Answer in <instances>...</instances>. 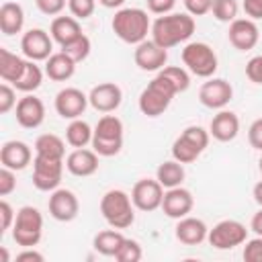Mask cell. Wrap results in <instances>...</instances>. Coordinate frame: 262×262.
I'll list each match as a JSON object with an SVG mask.
<instances>
[{"instance_id": "17", "label": "cell", "mask_w": 262, "mask_h": 262, "mask_svg": "<svg viewBox=\"0 0 262 262\" xmlns=\"http://www.w3.org/2000/svg\"><path fill=\"white\" fill-rule=\"evenodd\" d=\"M227 39L239 51L254 49L258 45V39H260V31H258L256 20H252V18H235L233 23H229Z\"/></svg>"}, {"instance_id": "50", "label": "cell", "mask_w": 262, "mask_h": 262, "mask_svg": "<svg viewBox=\"0 0 262 262\" xmlns=\"http://www.w3.org/2000/svg\"><path fill=\"white\" fill-rule=\"evenodd\" d=\"M43 254L35 248H23V252L16 254V262H43Z\"/></svg>"}, {"instance_id": "47", "label": "cell", "mask_w": 262, "mask_h": 262, "mask_svg": "<svg viewBox=\"0 0 262 262\" xmlns=\"http://www.w3.org/2000/svg\"><path fill=\"white\" fill-rule=\"evenodd\" d=\"M248 141H250V145L254 149H260L262 151V117L256 119L250 125V129H248Z\"/></svg>"}, {"instance_id": "31", "label": "cell", "mask_w": 262, "mask_h": 262, "mask_svg": "<svg viewBox=\"0 0 262 262\" xmlns=\"http://www.w3.org/2000/svg\"><path fill=\"white\" fill-rule=\"evenodd\" d=\"M92 135H94L92 127L82 119L70 121V125L66 129V141L72 147H86L88 143H92Z\"/></svg>"}, {"instance_id": "3", "label": "cell", "mask_w": 262, "mask_h": 262, "mask_svg": "<svg viewBox=\"0 0 262 262\" xmlns=\"http://www.w3.org/2000/svg\"><path fill=\"white\" fill-rule=\"evenodd\" d=\"M100 213L104 221L115 229H127L135 221V205L131 194L121 188H111L100 199Z\"/></svg>"}, {"instance_id": "18", "label": "cell", "mask_w": 262, "mask_h": 262, "mask_svg": "<svg viewBox=\"0 0 262 262\" xmlns=\"http://www.w3.org/2000/svg\"><path fill=\"white\" fill-rule=\"evenodd\" d=\"M14 117H16V123L23 129H37L45 121V104H43L41 98H37L33 94H27L16 102Z\"/></svg>"}, {"instance_id": "54", "label": "cell", "mask_w": 262, "mask_h": 262, "mask_svg": "<svg viewBox=\"0 0 262 262\" xmlns=\"http://www.w3.org/2000/svg\"><path fill=\"white\" fill-rule=\"evenodd\" d=\"M0 254H2V262H8V252L4 248H0Z\"/></svg>"}, {"instance_id": "7", "label": "cell", "mask_w": 262, "mask_h": 262, "mask_svg": "<svg viewBox=\"0 0 262 262\" xmlns=\"http://www.w3.org/2000/svg\"><path fill=\"white\" fill-rule=\"evenodd\" d=\"M182 63L186 70L199 78H211L217 72V53L211 45L203 41L186 43L182 49Z\"/></svg>"}, {"instance_id": "41", "label": "cell", "mask_w": 262, "mask_h": 262, "mask_svg": "<svg viewBox=\"0 0 262 262\" xmlns=\"http://www.w3.org/2000/svg\"><path fill=\"white\" fill-rule=\"evenodd\" d=\"M14 106H16V92H14V88L8 82L0 84V113L6 115Z\"/></svg>"}, {"instance_id": "13", "label": "cell", "mask_w": 262, "mask_h": 262, "mask_svg": "<svg viewBox=\"0 0 262 262\" xmlns=\"http://www.w3.org/2000/svg\"><path fill=\"white\" fill-rule=\"evenodd\" d=\"M47 209H49V215L55 219V221H61V223H68V221H74L80 213V201L78 196L68 190V188H55L47 201Z\"/></svg>"}, {"instance_id": "21", "label": "cell", "mask_w": 262, "mask_h": 262, "mask_svg": "<svg viewBox=\"0 0 262 262\" xmlns=\"http://www.w3.org/2000/svg\"><path fill=\"white\" fill-rule=\"evenodd\" d=\"M66 170L78 178L92 176L98 170V154L94 149L86 147H76L72 154L66 158Z\"/></svg>"}, {"instance_id": "11", "label": "cell", "mask_w": 262, "mask_h": 262, "mask_svg": "<svg viewBox=\"0 0 262 262\" xmlns=\"http://www.w3.org/2000/svg\"><path fill=\"white\" fill-rule=\"evenodd\" d=\"M233 98V88L227 80L223 78H209L201 88H199V100L203 106L207 108H215L221 111L229 104V100Z\"/></svg>"}, {"instance_id": "35", "label": "cell", "mask_w": 262, "mask_h": 262, "mask_svg": "<svg viewBox=\"0 0 262 262\" xmlns=\"http://www.w3.org/2000/svg\"><path fill=\"white\" fill-rule=\"evenodd\" d=\"M211 12L219 23H233L237 18L239 4L237 0H213Z\"/></svg>"}, {"instance_id": "42", "label": "cell", "mask_w": 262, "mask_h": 262, "mask_svg": "<svg viewBox=\"0 0 262 262\" xmlns=\"http://www.w3.org/2000/svg\"><path fill=\"white\" fill-rule=\"evenodd\" d=\"M14 219H16V213L10 207V203L8 201H0V235L6 233L8 229H12Z\"/></svg>"}, {"instance_id": "10", "label": "cell", "mask_w": 262, "mask_h": 262, "mask_svg": "<svg viewBox=\"0 0 262 262\" xmlns=\"http://www.w3.org/2000/svg\"><path fill=\"white\" fill-rule=\"evenodd\" d=\"M131 201L135 205V209L151 213L156 209L162 207L164 201V186L158 182V178H141L133 184L131 188Z\"/></svg>"}, {"instance_id": "16", "label": "cell", "mask_w": 262, "mask_h": 262, "mask_svg": "<svg viewBox=\"0 0 262 262\" xmlns=\"http://www.w3.org/2000/svg\"><path fill=\"white\" fill-rule=\"evenodd\" d=\"M88 102L98 113H113L123 102V90L115 82H100L90 90Z\"/></svg>"}, {"instance_id": "15", "label": "cell", "mask_w": 262, "mask_h": 262, "mask_svg": "<svg viewBox=\"0 0 262 262\" xmlns=\"http://www.w3.org/2000/svg\"><path fill=\"white\" fill-rule=\"evenodd\" d=\"M88 96L80 88H63L55 94V111L61 119H80L88 106Z\"/></svg>"}, {"instance_id": "12", "label": "cell", "mask_w": 262, "mask_h": 262, "mask_svg": "<svg viewBox=\"0 0 262 262\" xmlns=\"http://www.w3.org/2000/svg\"><path fill=\"white\" fill-rule=\"evenodd\" d=\"M20 51L27 59L45 61L53 53V39L43 29H29L20 39Z\"/></svg>"}, {"instance_id": "20", "label": "cell", "mask_w": 262, "mask_h": 262, "mask_svg": "<svg viewBox=\"0 0 262 262\" xmlns=\"http://www.w3.org/2000/svg\"><path fill=\"white\" fill-rule=\"evenodd\" d=\"M33 160V151L25 141L10 139L0 147V164L14 172L25 170Z\"/></svg>"}, {"instance_id": "48", "label": "cell", "mask_w": 262, "mask_h": 262, "mask_svg": "<svg viewBox=\"0 0 262 262\" xmlns=\"http://www.w3.org/2000/svg\"><path fill=\"white\" fill-rule=\"evenodd\" d=\"M176 6V0H147V10L154 14H168Z\"/></svg>"}, {"instance_id": "9", "label": "cell", "mask_w": 262, "mask_h": 262, "mask_svg": "<svg viewBox=\"0 0 262 262\" xmlns=\"http://www.w3.org/2000/svg\"><path fill=\"white\" fill-rule=\"evenodd\" d=\"M248 239V229L244 223L235 221V219H223L217 225H213V229H209L207 242L215 248V250H233L235 246L246 244Z\"/></svg>"}, {"instance_id": "22", "label": "cell", "mask_w": 262, "mask_h": 262, "mask_svg": "<svg viewBox=\"0 0 262 262\" xmlns=\"http://www.w3.org/2000/svg\"><path fill=\"white\" fill-rule=\"evenodd\" d=\"M174 235L180 244L184 246H199L207 239L209 235V227L205 225L203 219H196V217H182L178 219L176 227H174Z\"/></svg>"}, {"instance_id": "37", "label": "cell", "mask_w": 262, "mask_h": 262, "mask_svg": "<svg viewBox=\"0 0 262 262\" xmlns=\"http://www.w3.org/2000/svg\"><path fill=\"white\" fill-rule=\"evenodd\" d=\"M141 256H143V250H141L139 242H135L131 237H125L119 252L115 254V260H119V262H139Z\"/></svg>"}, {"instance_id": "25", "label": "cell", "mask_w": 262, "mask_h": 262, "mask_svg": "<svg viewBox=\"0 0 262 262\" xmlns=\"http://www.w3.org/2000/svg\"><path fill=\"white\" fill-rule=\"evenodd\" d=\"M76 72V61L63 53V51H57V53H51L47 59H45V76L53 82H66L74 76Z\"/></svg>"}, {"instance_id": "24", "label": "cell", "mask_w": 262, "mask_h": 262, "mask_svg": "<svg viewBox=\"0 0 262 262\" xmlns=\"http://www.w3.org/2000/svg\"><path fill=\"white\" fill-rule=\"evenodd\" d=\"M49 35L59 47H66L68 43H72L74 39L82 35V27L76 16H55L51 20Z\"/></svg>"}, {"instance_id": "26", "label": "cell", "mask_w": 262, "mask_h": 262, "mask_svg": "<svg viewBox=\"0 0 262 262\" xmlns=\"http://www.w3.org/2000/svg\"><path fill=\"white\" fill-rule=\"evenodd\" d=\"M25 25V10L18 2H4L0 6V31L6 37H12L23 31Z\"/></svg>"}, {"instance_id": "34", "label": "cell", "mask_w": 262, "mask_h": 262, "mask_svg": "<svg viewBox=\"0 0 262 262\" xmlns=\"http://www.w3.org/2000/svg\"><path fill=\"white\" fill-rule=\"evenodd\" d=\"M158 74H160L162 78H166V80L174 86L176 94L188 90V86H190V76H188V72H186L184 68H180V66H164Z\"/></svg>"}, {"instance_id": "23", "label": "cell", "mask_w": 262, "mask_h": 262, "mask_svg": "<svg viewBox=\"0 0 262 262\" xmlns=\"http://www.w3.org/2000/svg\"><path fill=\"white\" fill-rule=\"evenodd\" d=\"M209 133L213 139L221 141V143H227V141H233L239 133V119L235 113L231 111H225L221 108L213 119H211V125H209Z\"/></svg>"}, {"instance_id": "38", "label": "cell", "mask_w": 262, "mask_h": 262, "mask_svg": "<svg viewBox=\"0 0 262 262\" xmlns=\"http://www.w3.org/2000/svg\"><path fill=\"white\" fill-rule=\"evenodd\" d=\"M180 135H184L194 147H199L201 151H205L207 149V145H209V139H211V133L209 131H205L203 127H199V125H188Z\"/></svg>"}, {"instance_id": "36", "label": "cell", "mask_w": 262, "mask_h": 262, "mask_svg": "<svg viewBox=\"0 0 262 262\" xmlns=\"http://www.w3.org/2000/svg\"><path fill=\"white\" fill-rule=\"evenodd\" d=\"M90 49H92V43H90V39H88L84 33H82L78 39H74L72 43H68L66 47H61V51L68 53L76 63L84 61V59L90 55Z\"/></svg>"}, {"instance_id": "1", "label": "cell", "mask_w": 262, "mask_h": 262, "mask_svg": "<svg viewBox=\"0 0 262 262\" xmlns=\"http://www.w3.org/2000/svg\"><path fill=\"white\" fill-rule=\"evenodd\" d=\"M194 16H190L188 12H168V14H162L158 16L154 23H151V39L164 47V49H170V47H176L184 41H188L194 33Z\"/></svg>"}, {"instance_id": "32", "label": "cell", "mask_w": 262, "mask_h": 262, "mask_svg": "<svg viewBox=\"0 0 262 262\" xmlns=\"http://www.w3.org/2000/svg\"><path fill=\"white\" fill-rule=\"evenodd\" d=\"M41 82H43V70L37 66V61H33V59H27V66H25V72H23V76L12 84L16 90H20V92H33V90H37L39 86H41Z\"/></svg>"}, {"instance_id": "19", "label": "cell", "mask_w": 262, "mask_h": 262, "mask_svg": "<svg viewBox=\"0 0 262 262\" xmlns=\"http://www.w3.org/2000/svg\"><path fill=\"white\" fill-rule=\"evenodd\" d=\"M194 207V199L192 192L182 188V186H174V188H166L164 192V201H162V211L170 217V219H182L186 217Z\"/></svg>"}, {"instance_id": "28", "label": "cell", "mask_w": 262, "mask_h": 262, "mask_svg": "<svg viewBox=\"0 0 262 262\" xmlns=\"http://www.w3.org/2000/svg\"><path fill=\"white\" fill-rule=\"evenodd\" d=\"M35 156L51 158V160H63L66 158V143L55 133H43L35 139Z\"/></svg>"}, {"instance_id": "29", "label": "cell", "mask_w": 262, "mask_h": 262, "mask_svg": "<svg viewBox=\"0 0 262 262\" xmlns=\"http://www.w3.org/2000/svg\"><path fill=\"white\" fill-rule=\"evenodd\" d=\"M184 168L180 162L176 160H168V162H162L156 170V178L158 182L164 186V188H174V186H182L184 182Z\"/></svg>"}, {"instance_id": "49", "label": "cell", "mask_w": 262, "mask_h": 262, "mask_svg": "<svg viewBox=\"0 0 262 262\" xmlns=\"http://www.w3.org/2000/svg\"><path fill=\"white\" fill-rule=\"evenodd\" d=\"M242 8H244L248 18H252V20L262 18V0H244Z\"/></svg>"}, {"instance_id": "30", "label": "cell", "mask_w": 262, "mask_h": 262, "mask_svg": "<svg viewBox=\"0 0 262 262\" xmlns=\"http://www.w3.org/2000/svg\"><path fill=\"white\" fill-rule=\"evenodd\" d=\"M125 242V235L119 231V229H104V231H98L96 235H94V242H92V246H94V250L98 252V254H102V256H113L115 258V254L119 252V248H121V244Z\"/></svg>"}, {"instance_id": "8", "label": "cell", "mask_w": 262, "mask_h": 262, "mask_svg": "<svg viewBox=\"0 0 262 262\" xmlns=\"http://www.w3.org/2000/svg\"><path fill=\"white\" fill-rule=\"evenodd\" d=\"M66 160H51L43 156L33 158V186L41 192H53L59 188Z\"/></svg>"}, {"instance_id": "33", "label": "cell", "mask_w": 262, "mask_h": 262, "mask_svg": "<svg viewBox=\"0 0 262 262\" xmlns=\"http://www.w3.org/2000/svg\"><path fill=\"white\" fill-rule=\"evenodd\" d=\"M201 154H203V151H201L199 147H194L184 135H178V137L174 139V143H172V158H174L176 162H180V164H190V162H194Z\"/></svg>"}, {"instance_id": "39", "label": "cell", "mask_w": 262, "mask_h": 262, "mask_svg": "<svg viewBox=\"0 0 262 262\" xmlns=\"http://www.w3.org/2000/svg\"><path fill=\"white\" fill-rule=\"evenodd\" d=\"M68 8H70L72 16H76L78 20H84L94 14L96 0H68Z\"/></svg>"}, {"instance_id": "2", "label": "cell", "mask_w": 262, "mask_h": 262, "mask_svg": "<svg viewBox=\"0 0 262 262\" xmlns=\"http://www.w3.org/2000/svg\"><path fill=\"white\" fill-rule=\"evenodd\" d=\"M111 27H113V33L123 43H129V45H139L141 41L147 39V33L151 31L147 12L135 6L119 8L111 20Z\"/></svg>"}, {"instance_id": "51", "label": "cell", "mask_w": 262, "mask_h": 262, "mask_svg": "<svg viewBox=\"0 0 262 262\" xmlns=\"http://www.w3.org/2000/svg\"><path fill=\"white\" fill-rule=\"evenodd\" d=\"M250 229L256 233V235H262V207L258 213H254L252 221H250Z\"/></svg>"}, {"instance_id": "43", "label": "cell", "mask_w": 262, "mask_h": 262, "mask_svg": "<svg viewBox=\"0 0 262 262\" xmlns=\"http://www.w3.org/2000/svg\"><path fill=\"white\" fill-rule=\"evenodd\" d=\"M16 188V176L10 168H0V196H8Z\"/></svg>"}, {"instance_id": "27", "label": "cell", "mask_w": 262, "mask_h": 262, "mask_svg": "<svg viewBox=\"0 0 262 262\" xmlns=\"http://www.w3.org/2000/svg\"><path fill=\"white\" fill-rule=\"evenodd\" d=\"M27 59H23L20 55L8 51V49H0V78L8 84H14L23 72H25Z\"/></svg>"}, {"instance_id": "52", "label": "cell", "mask_w": 262, "mask_h": 262, "mask_svg": "<svg viewBox=\"0 0 262 262\" xmlns=\"http://www.w3.org/2000/svg\"><path fill=\"white\" fill-rule=\"evenodd\" d=\"M252 196H254V201L262 207V180L254 184V188H252Z\"/></svg>"}, {"instance_id": "6", "label": "cell", "mask_w": 262, "mask_h": 262, "mask_svg": "<svg viewBox=\"0 0 262 262\" xmlns=\"http://www.w3.org/2000/svg\"><path fill=\"white\" fill-rule=\"evenodd\" d=\"M43 235V215L39 209L25 205L16 211L12 225V239L20 248H35Z\"/></svg>"}, {"instance_id": "5", "label": "cell", "mask_w": 262, "mask_h": 262, "mask_svg": "<svg viewBox=\"0 0 262 262\" xmlns=\"http://www.w3.org/2000/svg\"><path fill=\"white\" fill-rule=\"evenodd\" d=\"M176 96V90H174V86L166 80V78H162L160 74L151 80V82H147V86L141 90V94H139V111L145 115V117H160L168 106H170V102H172V98Z\"/></svg>"}, {"instance_id": "53", "label": "cell", "mask_w": 262, "mask_h": 262, "mask_svg": "<svg viewBox=\"0 0 262 262\" xmlns=\"http://www.w3.org/2000/svg\"><path fill=\"white\" fill-rule=\"evenodd\" d=\"M104 8H121L125 4V0H98Z\"/></svg>"}, {"instance_id": "55", "label": "cell", "mask_w": 262, "mask_h": 262, "mask_svg": "<svg viewBox=\"0 0 262 262\" xmlns=\"http://www.w3.org/2000/svg\"><path fill=\"white\" fill-rule=\"evenodd\" d=\"M258 168H260V172H262V156H260V160H258Z\"/></svg>"}, {"instance_id": "45", "label": "cell", "mask_w": 262, "mask_h": 262, "mask_svg": "<svg viewBox=\"0 0 262 262\" xmlns=\"http://www.w3.org/2000/svg\"><path fill=\"white\" fill-rule=\"evenodd\" d=\"M182 2L190 16H203L211 12V6H213V0H182Z\"/></svg>"}, {"instance_id": "4", "label": "cell", "mask_w": 262, "mask_h": 262, "mask_svg": "<svg viewBox=\"0 0 262 262\" xmlns=\"http://www.w3.org/2000/svg\"><path fill=\"white\" fill-rule=\"evenodd\" d=\"M92 149L98 156H117L123 147V121L115 115H104L98 119L92 135Z\"/></svg>"}, {"instance_id": "44", "label": "cell", "mask_w": 262, "mask_h": 262, "mask_svg": "<svg viewBox=\"0 0 262 262\" xmlns=\"http://www.w3.org/2000/svg\"><path fill=\"white\" fill-rule=\"evenodd\" d=\"M35 4H37V8H39L43 14H47V16H57V14L66 8L68 0H35Z\"/></svg>"}, {"instance_id": "14", "label": "cell", "mask_w": 262, "mask_h": 262, "mask_svg": "<svg viewBox=\"0 0 262 262\" xmlns=\"http://www.w3.org/2000/svg\"><path fill=\"white\" fill-rule=\"evenodd\" d=\"M133 59L135 66L143 72H160L168 61V49L160 47L154 39H145L139 45H135Z\"/></svg>"}, {"instance_id": "40", "label": "cell", "mask_w": 262, "mask_h": 262, "mask_svg": "<svg viewBox=\"0 0 262 262\" xmlns=\"http://www.w3.org/2000/svg\"><path fill=\"white\" fill-rule=\"evenodd\" d=\"M244 260L246 262H262V235H256L252 239H246L244 246Z\"/></svg>"}, {"instance_id": "46", "label": "cell", "mask_w": 262, "mask_h": 262, "mask_svg": "<svg viewBox=\"0 0 262 262\" xmlns=\"http://www.w3.org/2000/svg\"><path fill=\"white\" fill-rule=\"evenodd\" d=\"M246 76L254 84H262V55H254L246 63Z\"/></svg>"}]
</instances>
